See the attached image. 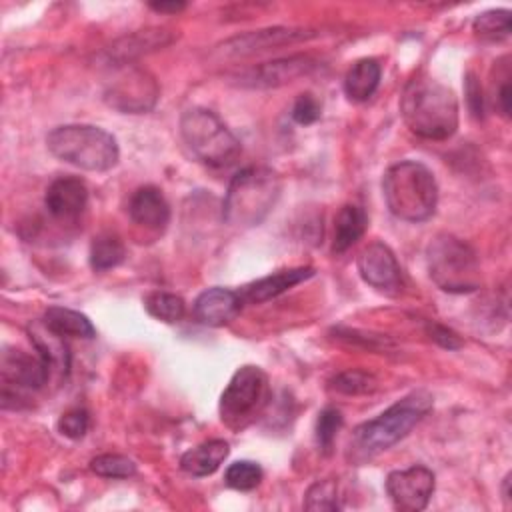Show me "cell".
<instances>
[{
	"label": "cell",
	"instance_id": "1",
	"mask_svg": "<svg viewBox=\"0 0 512 512\" xmlns=\"http://www.w3.org/2000/svg\"><path fill=\"white\" fill-rule=\"evenodd\" d=\"M400 110L410 132L426 140H446L458 128V100L452 88L422 72L406 82Z\"/></svg>",
	"mask_w": 512,
	"mask_h": 512
},
{
	"label": "cell",
	"instance_id": "2",
	"mask_svg": "<svg viewBox=\"0 0 512 512\" xmlns=\"http://www.w3.org/2000/svg\"><path fill=\"white\" fill-rule=\"evenodd\" d=\"M432 404L434 400L430 392L414 390L386 408L380 416L362 422L354 428L348 442V460L362 464L392 448L396 442L408 436V432L432 410Z\"/></svg>",
	"mask_w": 512,
	"mask_h": 512
},
{
	"label": "cell",
	"instance_id": "3",
	"mask_svg": "<svg viewBox=\"0 0 512 512\" xmlns=\"http://www.w3.org/2000/svg\"><path fill=\"white\" fill-rule=\"evenodd\" d=\"M388 210L406 222L428 220L438 204V184L434 174L416 160L392 164L382 180Z\"/></svg>",
	"mask_w": 512,
	"mask_h": 512
},
{
	"label": "cell",
	"instance_id": "4",
	"mask_svg": "<svg viewBox=\"0 0 512 512\" xmlns=\"http://www.w3.org/2000/svg\"><path fill=\"white\" fill-rule=\"evenodd\" d=\"M282 190L280 176L266 166H248L228 184L222 218L234 228L258 226L274 208Z\"/></svg>",
	"mask_w": 512,
	"mask_h": 512
},
{
	"label": "cell",
	"instance_id": "5",
	"mask_svg": "<svg viewBox=\"0 0 512 512\" xmlns=\"http://www.w3.org/2000/svg\"><path fill=\"white\" fill-rule=\"evenodd\" d=\"M48 150L62 162L88 172H106L118 164L116 138L92 124H66L46 136Z\"/></svg>",
	"mask_w": 512,
	"mask_h": 512
},
{
	"label": "cell",
	"instance_id": "6",
	"mask_svg": "<svg viewBox=\"0 0 512 512\" xmlns=\"http://www.w3.org/2000/svg\"><path fill=\"white\" fill-rule=\"evenodd\" d=\"M180 136L190 154L212 168L232 166L242 152L240 140L208 108H188L180 116Z\"/></svg>",
	"mask_w": 512,
	"mask_h": 512
},
{
	"label": "cell",
	"instance_id": "7",
	"mask_svg": "<svg viewBox=\"0 0 512 512\" xmlns=\"http://www.w3.org/2000/svg\"><path fill=\"white\" fill-rule=\"evenodd\" d=\"M426 264L432 282L450 294H466L480 288L476 252L452 234H438L426 248Z\"/></svg>",
	"mask_w": 512,
	"mask_h": 512
},
{
	"label": "cell",
	"instance_id": "8",
	"mask_svg": "<svg viewBox=\"0 0 512 512\" xmlns=\"http://www.w3.org/2000/svg\"><path fill=\"white\" fill-rule=\"evenodd\" d=\"M268 398V378L258 366L238 368L220 396V418L230 428L244 426Z\"/></svg>",
	"mask_w": 512,
	"mask_h": 512
},
{
	"label": "cell",
	"instance_id": "9",
	"mask_svg": "<svg viewBox=\"0 0 512 512\" xmlns=\"http://www.w3.org/2000/svg\"><path fill=\"white\" fill-rule=\"evenodd\" d=\"M156 80L142 68H124L104 92V100L126 114H142L154 108L158 100Z\"/></svg>",
	"mask_w": 512,
	"mask_h": 512
},
{
	"label": "cell",
	"instance_id": "10",
	"mask_svg": "<svg viewBox=\"0 0 512 512\" xmlns=\"http://www.w3.org/2000/svg\"><path fill=\"white\" fill-rule=\"evenodd\" d=\"M316 68V60L304 54L278 58L270 62H262L256 66H250L238 74L232 76L234 84L240 88H278L288 82H294L296 78L308 76Z\"/></svg>",
	"mask_w": 512,
	"mask_h": 512
},
{
	"label": "cell",
	"instance_id": "11",
	"mask_svg": "<svg viewBox=\"0 0 512 512\" xmlns=\"http://www.w3.org/2000/svg\"><path fill=\"white\" fill-rule=\"evenodd\" d=\"M320 32L316 28H304V26H274V28H262V30H252L244 32L238 36H232L224 40L218 50L224 56H250L256 52H264L270 48L286 46V44H296L310 40L318 36Z\"/></svg>",
	"mask_w": 512,
	"mask_h": 512
},
{
	"label": "cell",
	"instance_id": "12",
	"mask_svg": "<svg viewBox=\"0 0 512 512\" xmlns=\"http://www.w3.org/2000/svg\"><path fill=\"white\" fill-rule=\"evenodd\" d=\"M434 484V474L426 466H410L386 476V492L394 508L402 512L424 510L432 498Z\"/></svg>",
	"mask_w": 512,
	"mask_h": 512
},
{
	"label": "cell",
	"instance_id": "13",
	"mask_svg": "<svg viewBox=\"0 0 512 512\" xmlns=\"http://www.w3.org/2000/svg\"><path fill=\"white\" fill-rule=\"evenodd\" d=\"M356 266H358L362 280L380 292L396 294L402 286L400 264H398L394 252L390 250V246H386L384 242L368 244L358 254Z\"/></svg>",
	"mask_w": 512,
	"mask_h": 512
},
{
	"label": "cell",
	"instance_id": "14",
	"mask_svg": "<svg viewBox=\"0 0 512 512\" xmlns=\"http://www.w3.org/2000/svg\"><path fill=\"white\" fill-rule=\"evenodd\" d=\"M0 368L2 382L6 386H14L16 390H38L52 374L50 366L38 354L30 356L16 348H6L2 352Z\"/></svg>",
	"mask_w": 512,
	"mask_h": 512
},
{
	"label": "cell",
	"instance_id": "15",
	"mask_svg": "<svg viewBox=\"0 0 512 512\" xmlns=\"http://www.w3.org/2000/svg\"><path fill=\"white\" fill-rule=\"evenodd\" d=\"M176 40V34L166 30V28H146V30H136L132 34H126L118 40H114L106 50L104 58L106 62H114L116 66L130 64L132 60L156 52Z\"/></svg>",
	"mask_w": 512,
	"mask_h": 512
},
{
	"label": "cell",
	"instance_id": "16",
	"mask_svg": "<svg viewBox=\"0 0 512 512\" xmlns=\"http://www.w3.org/2000/svg\"><path fill=\"white\" fill-rule=\"evenodd\" d=\"M242 296L230 288L214 286L198 294L194 300V316L206 326H224L242 310Z\"/></svg>",
	"mask_w": 512,
	"mask_h": 512
},
{
	"label": "cell",
	"instance_id": "17",
	"mask_svg": "<svg viewBox=\"0 0 512 512\" xmlns=\"http://www.w3.org/2000/svg\"><path fill=\"white\" fill-rule=\"evenodd\" d=\"M46 208L54 218H76L88 204V188L76 176H60L50 182L46 196Z\"/></svg>",
	"mask_w": 512,
	"mask_h": 512
},
{
	"label": "cell",
	"instance_id": "18",
	"mask_svg": "<svg viewBox=\"0 0 512 512\" xmlns=\"http://www.w3.org/2000/svg\"><path fill=\"white\" fill-rule=\"evenodd\" d=\"M130 218L150 230H164L170 222V206L156 186L138 188L128 202Z\"/></svg>",
	"mask_w": 512,
	"mask_h": 512
},
{
	"label": "cell",
	"instance_id": "19",
	"mask_svg": "<svg viewBox=\"0 0 512 512\" xmlns=\"http://www.w3.org/2000/svg\"><path fill=\"white\" fill-rule=\"evenodd\" d=\"M30 342L36 348V354L50 366L52 372L66 374L70 368V350L66 344V336L52 330L44 320L32 322L28 326Z\"/></svg>",
	"mask_w": 512,
	"mask_h": 512
},
{
	"label": "cell",
	"instance_id": "20",
	"mask_svg": "<svg viewBox=\"0 0 512 512\" xmlns=\"http://www.w3.org/2000/svg\"><path fill=\"white\" fill-rule=\"evenodd\" d=\"M314 276V268L310 266H300V268H288V270H280L276 274L264 276L248 286H244L242 290V300L250 302V304H262L266 300H272L276 296H280L282 292L290 290L292 286L308 280Z\"/></svg>",
	"mask_w": 512,
	"mask_h": 512
},
{
	"label": "cell",
	"instance_id": "21",
	"mask_svg": "<svg viewBox=\"0 0 512 512\" xmlns=\"http://www.w3.org/2000/svg\"><path fill=\"white\" fill-rule=\"evenodd\" d=\"M228 454H230L228 442L214 438V440L202 442V444L186 450L180 458V468L186 474L196 476V478L210 476L220 468V464L228 458Z\"/></svg>",
	"mask_w": 512,
	"mask_h": 512
},
{
	"label": "cell",
	"instance_id": "22",
	"mask_svg": "<svg viewBox=\"0 0 512 512\" xmlns=\"http://www.w3.org/2000/svg\"><path fill=\"white\" fill-rule=\"evenodd\" d=\"M382 68L374 58H362L344 76V92L354 102L368 100L380 84Z\"/></svg>",
	"mask_w": 512,
	"mask_h": 512
},
{
	"label": "cell",
	"instance_id": "23",
	"mask_svg": "<svg viewBox=\"0 0 512 512\" xmlns=\"http://www.w3.org/2000/svg\"><path fill=\"white\" fill-rule=\"evenodd\" d=\"M366 226H368V216L360 206L356 204L342 206L334 220L332 252L336 254L346 252L352 244H356L362 238V234L366 232Z\"/></svg>",
	"mask_w": 512,
	"mask_h": 512
},
{
	"label": "cell",
	"instance_id": "24",
	"mask_svg": "<svg viewBox=\"0 0 512 512\" xmlns=\"http://www.w3.org/2000/svg\"><path fill=\"white\" fill-rule=\"evenodd\" d=\"M42 320L62 336H74V338H94L96 336V330H94L90 318L72 308L50 306L44 312Z\"/></svg>",
	"mask_w": 512,
	"mask_h": 512
},
{
	"label": "cell",
	"instance_id": "25",
	"mask_svg": "<svg viewBox=\"0 0 512 512\" xmlns=\"http://www.w3.org/2000/svg\"><path fill=\"white\" fill-rule=\"evenodd\" d=\"M126 256L122 240L112 232H102L92 240L90 246V266L96 272L116 268Z\"/></svg>",
	"mask_w": 512,
	"mask_h": 512
},
{
	"label": "cell",
	"instance_id": "26",
	"mask_svg": "<svg viewBox=\"0 0 512 512\" xmlns=\"http://www.w3.org/2000/svg\"><path fill=\"white\" fill-rule=\"evenodd\" d=\"M472 30L476 36H480L484 40L508 38L512 32L510 10L498 8V10H486V12L478 14L472 22Z\"/></svg>",
	"mask_w": 512,
	"mask_h": 512
},
{
	"label": "cell",
	"instance_id": "27",
	"mask_svg": "<svg viewBox=\"0 0 512 512\" xmlns=\"http://www.w3.org/2000/svg\"><path fill=\"white\" fill-rule=\"evenodd\" d=\"M144 306L150 316H154L156 320L168 322V324L180 322L186 312L184 300L172 292H150L144 298Z\"/></svg>",
	"mask_w": 512,
	"mask_h": 512
},
{
	"label": "cell",
	"instance_id": "28",
	"mask_svg": "<svg viewBox=\"0 0 512 512\" xmlns=\"http://www.w3.org/2000/svg\"><path fill=\"white\" fill-rule=\"evenodd\" d=\"M304 508L310 512H334L338 504V484L334 480H318L306 490Z\"/></svg>",
	"mask_w": 512,
	"mask_h": 512
},
{
	"label": "cell",
	"instance_id": "29",
	"mask_svg": "<svg viewBox=\"0 0 512 512\" xmlns=\"http://www.w3.org/2000/svg\"><path fill=\"white\" fill-rule=\"evenodd\" d=\"M262 480V468L252 460H238L232 462L224 472L226 486L234 490H254Z\"/></svg>",
	"mask_w": 512,
	"mask_h": 512
},
{
	"label": "cell",
	"instance_id": "30",
	"mask_svg": "<svg viewBox=\"0 0 512 512\" xmlns=\"http://www.w3.org/2000/svg\"><path fill=\"white\" fill-rule=\"evenodd\" d=\"M90 470L102 478H130L136 474V464L122 454H100L90 460Z\"/></svg>",
	"mask_w": 512,
	"mask_h": 512
},
{
	"label": "cell",
	"instance_id": "31",
	"mask_svg": "<svg viewBox=\"0 0 512 512\" xmlns=\"http://www.w3.org/2000/svg\"><path fill=\"white\" fill-rule=\"evenodd\" d=\"M330 384L336 392H342V394H348V396L370 394L378 386L376 378L368 372H362V370H344V372L336 374Z\"/></svg>",
	"mask_w": 512,
	"mask_h": 512
},
{
	"label": "cell",
	"instance_id": "32",
	"mask_svg": "<svg viewBox=\"0 0 512 512\" xmlns=\"http://www.w3.org/2000/svg\"><path fill=\"white\" fill-rule=\"evenodd\" d=\"M342 428V414L340 410L328 406L318 414L316 420V442L320 446V450L324 454H330L332 446H334V438L338 434V430Z\"/></svg>",
	"mask_w": 512,
	"mask_h": 512
},
{
	"label": "cell",
	"instance_id": "33",
	"mask_svg": "<svg viewBox=\"0 0 512 512\" xmlns=\"http://www.w3.org/2000/svg\"><path fill=\"white\" fill-rule=\"evenodd\" d=\"M88 424H90L88 412L82 410V408H74V410H68L66 414L60 416L58 430H60L62 436H66L70 440H80L86 434Z\"/></svg>",
	"mask_w": 512,
	"mask_h": 512
},
{
	"label": "cell",
	"instance_id": "34",
	"mask_svg": "<svg viewBox=\"0 0 512 512\" xmlns=\"http://www.w3.org/2000/svg\"><path fill=\"white\" fill-rule=\"evenodd\" d=\"M290 116L296 124H314L320 118V102L312 94H300L292 106Z\"/></svg>",
	"mask_w": 512,
	"mask_h": 512
},
{
	"label": "cell",
	"instance_id": "35",
	"mask_svg": "<svg viewBox=\"0 0 512 512\" xmlns=\"http://www.w3.org/2000/svg\"><path fill=\"white\" fill-rule=\"evenodd\" d=\"M426 332H428V336H430L436 344H440L442 348L458 350V348L462 346L460 336H458L454 330H450V328H446V326H442V324H438V322H428V324H426Z\"/></svg>",
	"mask_w": 512,
	"mask_h": 512
},
{
	"label": "cell",
	"instance_id": "36",
	"mask_svg": "<svg viewBox=\"0 0 512 512\" xmlns=\"http://www.w3.org/2000/svg\"><path fill=\"white\" fill-rule=\"evenodd\" d=\"M466 100H468L470 112H472L476 118H482V116H484V98H482L480 82H478V78H476L474 72H468V74H466Z\"/></svg>",
	"mask_w": 512,
	"mask_h": 512
},
{
	"label": "cell",
	"instance_id": "37",
	"mask_svg": "<svg viewBox=\"0 0 512 512\" xmlns=\"http://www.w3.org/2000/svg\"><path fill=\"white\" fill-rule=\"evenodd\" d=\"M494 102H496L500 114H502L504 118H508V116H510V74H508V72L504 74L502 84H500V88H498L496 94H494Z\"/></svg>",
	"mask_w": 512,
	"mask_h": 512
},
{
	"label": "cell",
	"instance_id": "38",
	"mask_svg": "<svg viewBox=\"0 0 512 512\" xmlns=\"http://www.w3.org/2000/svg\"><path fill=\"white\" fill-rule=\"evenodd\" d=\"M150 8L156 12H174L176 14L186 8V2H152Z\"/></svg>",
	"mask_w": 512,
	"mask_h": 512
},
{
	"label": "cell",
	"instance_id": "39",
	"mask_svg": "<svg viewBox=\"0 0 512 512\" xmlns=\"http://www.w3.org/2000/svg\"><path fill=\"white\" fill-rule=\"evenodd\" d=\"M510 474H506L504 478V484H502V498L506 500V506H510Z\"/></svg>",
	"mask_w": 512,
	"mask_h": 512
}]
</instances>
